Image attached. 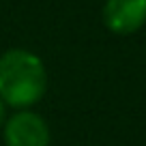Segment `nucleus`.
Wrapping results in <instances>:
<instances>
[{"label":"nucleus","instance_id":"nucleus-2","mask_svg":"<svg viewBox=\"0 0 146 146\" xmlns=\"http://www.w3.org/2000/svg\"><path fill=\"white\" fill-rule=\"evenodd\" d=\"M7 146H47L50 131L45 120L35 112H17L5 125Z\"/></svg>","mask_w":146,"mask_h":146},{"label":"nucleus","instance_id":"nucleus-1","mask_svg":"<svg viewBox=\"0 0 146 146\" xmlns=\"http://www.w3.org/2000/svg\"><path fill=\"white\" fill-rule=\"evenodd\" d=\"M45 67L26 50L0 56V101L13 108H28L45 92Z\"/></svg>","mask_w":146,"mask_h":146},{"label":"nucleus","instance_id":"nucleus-3","mask_svg":"<svg viewBox=\"0 0 146 146\" xmlns=\"http://www.w3.org/2000/svg\"><path fill=\"white\" fill-rule=\"evenodd\" d=\"M103 22L116 35H131L146 22V0H108Z\"/></svg>","mask_w":146,"mask_h":146},{"label":"nucleus","instance_id":"nucleus-4","mask_svg":"<svg viewBox=\"0 0 146 146\" xmlns=\"http://www.w3.org/2000/svg\"><path fill=\"white\" fill-rule=\"evenodd\" d=\"M5 125V103L0 101V127Z\"/></svg>","mask_w":146,"mask_h":146}]
</instances>
